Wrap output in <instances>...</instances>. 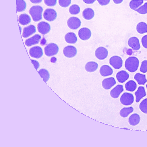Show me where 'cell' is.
<instances>
[{
    "label": "cell",
    "mask_w": 147,
    "mask_h": 147,
    "mask_svg": "<svg viewBox=\"0 0 147 147\" xmlns=\"http://www.w3.org/2000/svg\"><path fill=\"white\" fill-rule=\"evenodd\" d=\"M139 61L138 59L135 57H130L126 60L125 63V69L129 72L133 73L138 69Z\"/></svg>",
    "instance_id": "obj_1"
},
{
    "label": "cell",
    "mask_w": 147,
    "mask_h": 147,
    "mask_svg": "<svg viewBox=\"0 0 147 147\" xmlns=\"http://www.w3.org/2000/svg\"><path fill=\"white\" fill-rule=\"evenodd\" d=\"M43 10V8L39 5L34 6L30 8L29 13L34 21H38L42 19Z\"/></svg>",
    "instance_id": "obj_2"
},
{
    "label": "cell",
    "mask_w": 147,
    "mask_h": 147,
    "mask_svg": "<svg viewBox=\"0 0 147 147\" xmlns=\"http://www.w3.org/2000/svg\"><path fill=\"white\" fill-rule=\"evenodd\" d=\"M59 50L57 45L54 43L48 44L44 48L45 54L48 57L56 55L58 53Z\"/></svg>",
    "instance_id": "obj_3"
},
{
    "label": "cell",
    "mask_w": 147,
    "mask_h": 147,
    "mask_svg": "<svg viewBox=\"0 0 147 147\" xmlns=\"http://www.w3.org/2000/svg\"><path fill=\"white\" fill-rule=\"evenodd\" d=\"M120 100L122 105L128 106L130 105L134 102V97L132 94L125 92L122 95Z\"/></svg>",
    "instance_id": "obj_4"
},
{
    "label": "cell",
    "mask_w": 147,
    "mask_h": 147,
    "mask_svg": "<svg viewBox=\"0 0 147 147\" xmlns=\"http://www.w3.org/2000/svg\"><path fill=\"white\" fill-rule=\"evenodd\" d=\"M67 23L69 28L72 30H76L80 27L81 22L78 18L71 17L68 19Z\"/></svg>",
    "instance_id": "obj_5"
},
{
    "label": "cell",
    "mask_w": 147,
    "mask_h": 147,
    "mask_svg": "<svg viewBox=\"0 0 147 147\" xmlns=\"http://www.w3.org/2000/svg\"><path fill=\"white\" fill-rule=\"evenodd\" d=\"M57 14L54 9L51 8L46 9L43 13V17L46 20L51 22L54 21L56 18Z\"/></svg>",
    "instance_id": "obj_6"
},
{
    "label": "cell",
    "mask_w": 147,
    "mask_h": 147,
    "mask_svg": "<svg viewBox=\"0 0 147 147\" xmlns=\"http://www.w3.org/2000/svg\"><path fill=\"white\" fill-rule=\"evenodd\" d=\"M109 63L114 68L119 69L122 66L123 60L119 56H114L110 59Z\"/></svg>",
    "instance_id": "obj_7"
},
{
    "label": "cell",
    "mask_w": 147,
    "mask_h": 147,
    "mask_svg": "<svg viewBox=\"0 0 147 147\" xmlns=\"http://www.w3.org/2000/svg\"><path fill=\"white\" fill-rule=\"evenodd\" d=\"M63 52L65 57L68 58H72L76 55L77 50L74 46L68 45L64 47Z\"/></svg>",
    "instance_id": "obj_8"
},
{
    "label": "cell",
    "mask_w": 147,
    "mask_h": 147,
    "mask_svg": "<svg viewBox=\"0 0 147 147\" xmlns=\"http://www.w3.org/2000/svg\"><path fill=\"white\" fill-rule=\"evenodd\" d=\"M30 55L32 57L38 59L43 55L42 48L39 46H35L31 48L29 51Z\"/></svg>",
    "instance_id": "obj_9"
},
{
    "label": "cell",
    "mask_w": 147,
    "mask_h": 147,
    "mask_svg": "<svg viewBox=\"0 0 147 147\" xmlns=\"http://www.w3.org/2000/svg\"><path fill=\"white\" fill-rule=\"evenodd\" d=\"M38 31L42 34H45L49 32L51 26L49 24L45 22H41L37 25Z\"/></svg>",
    "instance_id": "obj_10"
},
{
    "label": "cell",
    "mask_w": 147,
    "mask_h": 147,
    "mask_svg": "<svg viewBox=\"0 0 147 147\" xmlns=\"http://www.w3.org/2000/svg\"><path fill=\"white\" fill-rule=\"evenodd\" d=\"M128 44L134 50L138 51L140 48L139 40L136 37L130 38L128 40Z\"/></svg>",
    "instance_id": "obj_11"
},
{
    "label": "cell",
    "mask_w": 147,
    "mask_h": 147,
    "mask_svg": "<svg viewBox=\"0 0 147 147\" xmlns=\"http://www.w3.org/2000/svg\"><path fill=\"white\" fill-rule=\"evenodd\" d=\"M95 55L98 59L102 60L105 59L108 55V51L105 47H99L95 51Z\"/></svg>",
    "instance_id": "obj_12"
},
{
    "label": "cell",
    "mask_w": 147,
    "mask_h": 147,
    "mask_svg": "<svg viewBox=\"0 0 147 147\" xmlns=\"http://www.w3.org/2000/svg\"><path fill=\"white\" fill-rule=\"evenodd\" d=\"M78 35L81 39L84 40H87L90 37L91 32L88 28H83L79 30Z\"/></svg>",
    "instance_id": "obj_13"
},
{
    "label": "cell",
    "mask_w": 147,
    "mask_h": 147,
    "mask_svg": "<svg viewBox=\"0 0 147 147\" xmlns=\"http://www.w3.org/2000/svg\"><path fill=\"white\" fill-rule=\"evenodd\" d=\"M116 83L115 78L113 77H111L104 79L102 82V86L105 89L109 90Z\"/></svg>",
    "instance_id": "obj_14"
},
{
    "label": "cell",
    "mask_w": 147,
    "mask_h": 147,
    "mask_svg": "<svg viewBox=\"0 0 147 147\" xmlns=\"http://www.w3.org/2000/svg\"><path fill=\"white\" fill-rule=\"evenodd\" d=\"M41 38L40 35L36 34L32 37L27 39L25 41V45L28 47L38 44Z\"/></svg>",
    "instance_id": "obj_15"
},
{
    "label": "cell",
    "mask_w": 147,
    "mask_h": 147,
    "mask_svg": "<svg viewBox=\"0 0 147 147\" xmlns=\"http://www.w3.org/2000/svg\"><path fill=\"white\" fill-rule=\"evenodd\" d=\"M124 90L122 85L118 84L111 90L110 92L111 96L113 98H117Z\"/></svg>",
    "instance_id": "obj_16"
},
{
    "label": "cell",
    "mask_w": 147,
    "mask_h": 147,
    "mask_svg": "<svg viewBox=\"0 0 147 147\" xmlns=\"http://www.w3.org/2000/svg\"><path fill=\"white\" fill-rule=\"evenodd\" d=\"M35 26L33 25H30L25 27L23 30L22 36L26 38L30 36L36 32Z\"/></svg>",
    "instance_id": "obj_17"
},
{
    "label": "cell",
    "mask_w": 147,
    "mask_h": 147,
    "mask_svg": "<svg viewBox=\"0 0 147 147\" xmlns=\"http://www.w3.org/2000/svg\"><path fill=\"white\" fill-rule=\"evenodd\" d=\"M129 77V74L125 71L122 70L119 71L116 74V78L118 81L123 83L126 81Z\"/></svg>",
    "instance_id": "obj_18"
},
{
    "label": "cell",
    "mask_w": 147,
    "mask_h": 147,
    "mask_svg": "<svg viewBox=\"0 0 147 147\" xmlns=\"http://www.w3.org/2000/svg\"><path fill=\"white\" fill-rule=\"evenodd\" d=\"M99 72L102 76L106 77L111 75L113 73V70L109 66L104 65L100 67Z\"/></svg>",
    "instance_id": "obj_19"
},
{
    "label": "cell",
    "mask_w": 147,
    "mask_h": 147,
    "mask_svg": "<svg viewBox=\"0 0 147 147\" xmlns=\"http://www.w3.org/2000/svg\"><path fill=\"white\" fill-rule=\"evenodd\" d=\"M136 96V101L138 102L140 100L146 95L145 90L144 87L140 86L138 87V90L135 92Z\"/></svg>",
    "instance_id": "obj_20"
},
{
    "label": "cell",
    "mask_w": 147,
    "mask_h": 147,
    "mask_svg": "<svg viewBox=\"0 0 147 147\" xmlns=\"http://www.w3.org/2000/svg\"><path fill=\"white\" fill-rule=\"evenodd\" d=\"M65 39L66 42L69 44H74L77 41V38L76 34L73 32H69L66 34Z\"/></svg>",
    "instance_id": "obj_21"
},
{
    "label": "cell",
    "mask_w": 147,
    "mask_h": 147,
    "mask_svg": "<svg viewBox=\"0 0 147 147\" xmlns=\"http://www.w3.org/2000/svg\"><path fill=\"white\" fill-rule=\"evenodd\" d=\"M94 15V10L90 8L85 9L82 12V16L83 18L86 20L92 19Z\"/></svg>",
    "instance_id": "obj_22"
},
{
    "label": "cell",
    "mask_w": 147,
    "mask_h": 147,
    "mask_svg": "<svg viewBox=\"0 0 147 147\" xmlns=\"http://www.w3.org/2000/svg\"><path fill=\"white\" fill-rule=\"evenodd\" d=\"M140 121V117L137 113H135L131 115L128 119L129 124L132 126L137 125Z\"/></svg>",
    "instance_id": "obj_23"
},
{
    "label": "cell",
    "mask_w": 147,
    "mask_h": 147,
    "mask_svg": "<svg viewBox=\"0 0 147 147\" xmlns=\"http://www.w3.org/2000/svg\"><path fill=\"white\" fill-rule=\"evenodd\" d=\"M98 67V65L94 61H89L85 65V68L87 71L92 72L95 71Z\"/></svg>",
    "instance_id": "obj_24"
},
{
    "label": "cell",
    "mask_w": 147,
    "mask_h": 147,
    "mask_svg": "<svg viewBox=\"0 0 147 147\" xmlns=\"http://www.w3.org/2000/svg\"><path fill=\"white\" fill-rule=\"evenodd\" d=\"M19 23L23 25H25L29 24L31 21L30 16L28 14L24 13L20 16L18 18Z\"/></svg>",
    "instance_id": "obj_25"
},
{
    "label": "cell",
    "mask_w": 147,
    "mask_h": 147,
    "mask_svg": "<svg viewBox=\"0 0 147 147\" xmlns=\"http://www.w3.org/2000/svg\"><path fill=\"white\" fill-rule=\"evenodd\" d=\"M134 79L139 85H144L147 82L145 75L140 73L136 74Z\"/></svg>",
    "instance_id": "obj_26"
},
{
    "label": "cell",
    "mask_w": 147,
    "mask_h": 147,
    "mask_svg": "<svg viewBox=\"0 0 147 147\" xmlns=\"http://www.w3.org/2000/svg\"><path fill=\"white\" fill-rule=\"evenodd\" d=\"M137 32L140 34H143L147 32V24L144 22H141L138 23L136 27Z\"/></svg>",
    "instance_id": "obj_27"
},
{
    "label": "cell",
    "mask_w": 147,
    "mask_h": 147,
    "mask_svg": "<svg viewBox=\"0 0 147 147\" xmlns=\"http://www.w3.org/2000/svg\"><path fill=\"white\" fill-rule=\"evenodd\" d=\"M125 88L126 90L130 92H133L136 89L137 84L134 80H130L125 84Z\"/></svg>",
    "instance_id": "obj_28"
},
{
    "label": "cell",
    "mask_w": 147,
    "mask_h": 147,
    "mask_svg": "<svg viewBox=\"0 0 147 147\" xmlns=\"http://www.w3.org/2000/svg\"><path fill=\"white\" fill-rule=\"evenodd\" d=\"M133 111L134 108L132 107H124L120 110L119 112L120 115L123 117H126Z\"/></svg>",
    "instance_id": "obj_29"
},
{
    "label": "cell",
    "mask_w": 147,
    "mask_h": 147,
    "mask_svg": "<svg viewBox=\"0 0 147 147\" xmlns=\"http://www.w3.org/2000/svg\"><path fill=\"white\" fill-rule=\"evenodd\" d=\"M143 0H132L129 2L130 7L135 10L143 3Z\"/></svg>",
    "instance_id": "obj_30"
},
{
    "label": "cell",
    "mask_w": 147,
    "mask_h": 147,
    "mask_svg": "<svg viewBox=\"0 0 147 147\" xmlns=\"http://www.w3.org/2000/svg\"><path fill=\"white\" fill-rule=\"evenodd\" d=\"M26 4L24 0H17V9L18 12H21L26 9Z\"/></svg>",
    "instance_id": "obj_31"
},
{
    "label": "cell",
    "mask_w": 147,
    "mask_h": 147,
    "mask_svg": "<svg viewBox=\"0 0 147 147\" xmlns=\"http://www.w3.org/2000/svg\"><path fill=\"white\" fill-rule=\"evenodd\" d=\"M38 72L45 81L47 82L50 78V74L49 71L45 69H42Z\"/></svg>",
    "instance_id": "obj_32"
},
{
    "label": "cell",
    "mask_w": 147,
    "mask_h": 147,
    "mask_svg": "<svg viewBox=\"0 0 147 147\" xmlns=\"http://www.w3.org/2000/svg\"><path fill=\"white\" fill-rule=\"evenodd\" d=\"M80 10V7L76 4L72 5L69 8V11L70 14L72 15H76L78 14Z\"/></svg>",
    "instance_id": "obj_33"
},
{
    "label": "cell",
    "mask_w": 147,
    "mask_h": 147,
    "mask_svg": "<svg viewBox=\"0 0 147 147\" xmlns=\"http://www.w3.org/2000/svg\"><path fill=\"white\" fill-rule=\"evenodd\" d=\"M139 108L143 113L147 114V98L144 99L139 105Z\"/></svg>",
    "instance_id": "obj_34"
},
{
    "label": "cell",
    "mask_w": 147,
    "mask_h": 147,
    "mask_svg": "<svg viewBox=\"0 0 147 147\" xmlns=\"http://www.w3.org/2000/svg\"><path fill=\"white\" fill-rule=\"evenodd\" d=\"M135 11L140 14H142L147 13V2L145 3L143 5L136 9Z\"/></svg>",
    "instance_id": "obj_35"
},
{
    "label": "cell",
    "mask_w": 147,
    "mask_h": 147,
    "mask_svg": "<svg viewBox=\"0 0 147 147\" xmlns=\"http://www.w3.org/2000/svg\"><path fill=\"white\" fill-rule=\"evenodd\" d=\"M140 70L144 73L147 72V60H144L142 62Z\"/></svg>",
    "instance_id": "obj_36"
},
{
    "label": "cell",
    "mask_w": 147,
    "mask_h": 147,
    "mask_svg": "<svg viewBox=\"0 0 147 147\" xmlns=\"http://www.w3.org/2000/svg\"><path fill=\"white\" fill-rule=\"evenodd\" d=\"M71 2V0H59V3L60 5L64 7L68 6Z\"/></svg>",
    "instance_id": "obj_37"
},
{
    "label": "cell",
    "mask_w": 147,
    "mask_h": 147,
    "mask_svg": "<svg viewBox=\"0 0 147 147\" xmlns=\"http://www.w3.org/2000/svg\"><path fill=\"white\" fill-rule=\"evenodd\" d=\"M45 4L49 6H53L55 5L57 2V0H44Z\"/></svg>",
    "instance_id": "obj_38"
},
{
    "label": "cell",
    "mask_w": 147,
    "mask_h": 147,
    "mask_svg": "<svg viewBox=\"0 0 147 147\" xmlns=\"http://www.w3.org/2000/svg\"><path fill=\"white\" fill-rule=\"evenodd\" d=\"M141 42L143 47L147 49V34L144 35L142 38Z\"/></svg>",
    "instance_id": "obj_39"
},
{
    "label": "cell",
    "mask_w": 147,
    "mask_h": 147,
    "mask_svg": "<svg viewBox=\"0 0 147 147\" xmlns=\"http://www.w3.org/2000/svg\"><path fill=\"white\" fill-rule=\"evenodd\" d=\"M99 4L101 5H105L108 4L110 0H97Z\"/></svg>",
    "instance_id": "obj_40"
},
{
    "label": "cell",
    "mask_w": 147,
    "mask_h": 147,
    "mask_svg": "<svg viewBox=\"0 0 147 147\" xmlns=\"http://www.w3.org/2000/svg\"><path fill=\"white\" fill-rule=\"evenodd\" d=\"M31 61L35 67L36 68V69H38L40 66L39 63L37 61L34 60H31Z\"/></svg>",
    "instance_id": "obj_41"
},
{
    "label": "cell",
    "mask_w": 147,
    "mask_h": 147,
    "mask_svg": "<svg viewBox=\"0 0 147 147\" xmlns=\"http://www.w3.org/2000/svg\"><path fill=\"white\" fill-rule=\"evenodd\" d=\"M85 3L88 4H91L94 3L96 0H82Z\"/></svg>",
    "instance_id": "obj_42"
},
{
    "label": "cell",
    "mask_w": 147,
    "mask_h": 147,
    "mask_svg": "<svg viewBox=\"0 0 147 147\" xmlns=\"http://www.w3.org/2000/svg\"><path fill=\"white\" fill-rule=\"evenodd\" d=\"M30 1L33 3H40L42 0H30Z\"/></svg>",
    "instance_id": "obj_43"
},
{
    "label": "cell",
    "mask_w": 147,
    "mask_h": 147,
    "mask_svg": "<svg viewBox=\"0 0 147 147\" xmlns=\"http://www.w3.org/2000/svg\"><path fill=\"white\" fill-rule=\"evenodd\" d=\"M126 52L127 55H130L132 54L133 53V51L131 49H127Z\"/></svg>",
    "instance_id": "obj_44"
},
{
    "label": "cell",
    "mask_w": 147,
    "mask_h": 147,
    "mask_svg": "<svg viewBox=\"0 0 147 147\" xmlns=\"http://www.w3.org/2000/svg\"><path fill=\"white\" fill-rule=\"evenodd\" d=\"M46 40L45 38H43L41 40L40 44L41 45H43L46 44Z\"/></svg>",
    "instance_id": "obj_45"
},
{
    "label": "cell",
    "mask_w": 147,
    "mask_h": 147,
    "mask_svg": "<svg viewBox=\"0 0 147 147\" xmlns=\"http://www.w3.org/2000/svg\"><path fill=\"white\" fill-rule=\"evenodd\" d=\"M57 60V58L55 57H53L51 59V61L53 63H56Z\"/></svg>",
    "instance_id": "obj_46"
},
{
    "label": "cell",
    "mask_w": 147,
    "mask_h": 147,
    "mask_svg": "<svg viewBox=\"0 0 147 147\" xmlns=\"http://www.w3.org/2000/svg\"><path fill=\"white\" fill-rule=\"evenodd\" d=\"M113 1L115 3L119 4L122 2L123 0H113Z\"/></svg>",
    "instance_id": "obj_47"
},
{
    "label": "cell",
    "mask_w": 147,
    "mask_h": 147,
    "mask_svg": "<svg viewBox=\"0 0 147 147\" xmlns=\"http://www.w3.org/2000/svg\"><path fill=\"white\" fill-rule=\"evenodd\" d=\"M146 89H147V84L146 85Z\"/></svg>",
    "instance_id": "obj_48"
},
{
    "label": "cell",
    "mask_w": 147,
    "mask_h": 147,
    "mask_svg": "<svg viewBox=\"0 0 147 147\" xmlns=\"http://www.w3.org/2000/svg\"><path fill=\"white\" fill-rule=\"evenodd\" d=\"M145 0V1H147V0Z\"/></svg>",
    "instance_id": "obj_49"
}]
</instances>
